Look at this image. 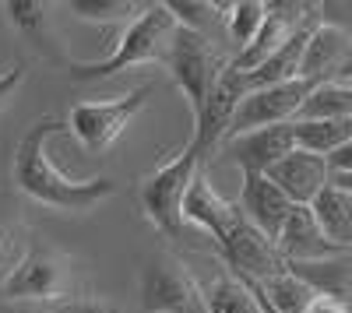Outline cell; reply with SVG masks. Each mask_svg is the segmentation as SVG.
Listing matches in <instances>:
<instances>
[{"label":"cell","instance_id":"obj_17","mask_svg":"<svg viewBox=\"0 0 352 313\" xmlns=\"http://www.w3.org/2000/svg\"><path fill=\"white\" fill-rule=\"evenodd\" d=\"M324 21V18H314L307 21L303 28H296L268 60H264L257 71L250 74H240L243 81V92H254V89H272V84H289V81H303V53H307V39L310 32Z\"/></svg>","mask_w":352,"mask_h":313},{"label":"cell","instance_id":"obj_16","mask_svg":"<svg viewBox=\"0 0 352 313\" xmlns=\"http://www.w3.org/2000/svg\"><path fill=\"white\" fill-rule=\"evenodd\" d=\"M236 208L243 211V218L254 225V229H261L268 240H278L285 218L292 215V208H296V205H292L268 176H243Z\"/></svg>","mask_w":352,"mask_h":313},{"label":"cell","instance_id":"obj_21","mask_svg":"<svg viewBox=\"0 0 352 313\" xmlns=\"http://www.w3.org/2000/svg\"><path fill=\"white\" fill-rule=\"evenodd\" d=\"M317 225L324 229V236L338 246V250H352V194H345L342 187L328 183L317 194V201L310 205Z\"/></svg>","mask_w":352,"mask_h":313},{"label":"cell","instance_id":"obj_36","mask_svg":"<svg viewBox=\"0 0 352 313\" xmlns=\"http://www.w3.org/2000/svg\"><path fill=\"white\" fill-rule=\"evenodd\" d=\"M349 253H352V250H349Z\"/></svg>","mask_w":352,"mask_h":313},{"label":"cell","instance_id":"obj_1","mask_svg":"<svg viewBox=\"0 0 352 313\" xmlns=\"http://www.w3.org/2000/svg\"><path fill=\"white\" fill-rule=\"evenodd\" d=\"M60 134H67V120H60V117H39L28 127L14 145L11 183L28 201H36L50 211L85 215L116 194V180H109V176L74 180V176H67L50 155V141Z\"/></svg>","mask_w":352,"mask_h":313},{"label":"cell","instance_id":"obj_13","mask_svg":"<svg viewBox=\"0 0 352 313\" xmlns=\"http://www.w3.org/2000/svg\"><path fill=\"white\" fill-rule=\"evenodd\" d=\"M268 180H272L296 208H310V205L317 201V194L331 183V169H328V159H324V155L292 148L278 165L268 169Z\"/></svg>","mask_w":352,"mask_h":313},{"label":"cell","instance_id":"obj_26","mask_svg":"<svg viewBox=\"0 0 352 313\" xmlns=\"http://www.w3.org/2000/svg\"><path fill=\"white\" fill-rule=\"evenodd\" d=\"M352 141V120H314V124H296V148L314 152V155H331Z\"/></svg>","mask_w":352,"mask_h":313},{"label":"cell","instance_id":"obj_7","mask_svg":"<svg viewBox=\"0 0 352 313\" xmlns=\"http://www.w3.org/2000/svg\"><path fill=\"white\" fill-rule=\"evenodd\" d=\"M141 313H208L201 296V281L173 253H152L138 278Z\"/></svg>","mask_w":352,"mask_h":313},{"label":"cell","instance_id":"obj_22","mask_svg":"<svg viewBox=\"0 0 352 313\" xmlns=\"http://www.w3.org/2000/svg\"><path fill=\"white\" fill-rule=\"evenodd\" d=\"M314 120H352V84L342 78H328L310 89V95L300 106L296 124H314Z\"/></svg>","mask_w":352,"mask_h":313},{"label":"cell","instance_id":"obj_32","mask_svg":"<svg viewBox=\"0 0 352 313\" xmlns=\"http://www.w3.org/2000/svg\"><path fill=\"white\" fill-rule=\"evenodd\" d=\"M328 169H331V176H352V141H345L342 148L328 155Z\"/></svg>","mask_w":352,"mask_h":313},{"label":"cell","instance_id":"obj_3","mask_svg":"<svg viewBox=\"0 0 352 313\" xmlns=\"http://www.w3.org/2000/svg\"><path fill=\"white\" fill-rule=\"evenodd\" d=\"M204 159L194 141L187 137V145L176 152L173 159L159 162L148 176L138 183V208L144 215V222L152 225L155 233L169 236V240H184L187 225H184V197L194 183V176L204 169Z\"/></svg>","mask_w":352,"mask_h":313},{"label":"cell","instance_id":"obj_6","mask_svg":"<svg viewBox=\"0 0 352 313\" xmlns=\"http://www.w3.org/2000/svg\"><path fill=\"white\" fill-rule=\"evenodd\" d=\"M166 67H169V78L176 81V89L184 92L190 113H197L204 106L219 81L226 78L229 71V56L197 32H187V28H176L173 36V46H169V56H166Z\"/></svg>","mask_w":352,"mask_h":313},{"label":"cell","instance_id":"obj_2","mask_svg":"<svg viewBox=\"0 0 352 313\" xmlns=\"http://www.w3.org/2000/svg\"><path fill=\"white\" fill-rule=\"evenodd\" d=\"M176 18L166 4H144V11L124 25L120 39L113 43V49L102 60H85V64H71V78L74 81H102L120 71H134L141 64H166L173 36H176Z\"/></svg>","mask_w":352,"mask_h":313},{"label":"cell","instance_id":"obj_8","mask_svg":"<svg viewBox=\"0 0 352 313\" xmlns=\"http://www.w3.org/2000/svg\"><path fill=\"white\" fill-rule=\"evenodd\" d=\"M314 84L310 81H289V84H272V89H254L240 99L236 113L226 141L250 134V130H264V127H278V124H296L300 106L310 95Z\"/></svg>","mask_w":352,"mask_h":313},{"label":"cell","instance_id":"obj_4","mask_svg":"<svg viewBox=\"0 0 352 313\" xmlns=\"http://www.w3.org/2000/svg\"><path fill=\"white\" fill-rule=\"evenodd\" d=\"M152 92H155V84L144 81V84H138L134 92H127L120 99L78 102L67 113V134L78 141L88 155H102V152H109L116 141L124 137V130L144 113Z\"/></svg>","mask_w":352,"mask_h":313},{"label":"cell","instance_id":"obj_35","mask_svg":"<svg viewBox=\"0 0 352 313\" xmlns=\"http://www.w3.org/2000/svg\"><path fill=\"white\" fill-rule=\"evenodd\" d=\"M335 78H342V81H349V84H352V53H349V60L342 64V71H338Z\"/></svg>","mask_w":352,"mask_h":313},{"label":"cell","instance_id":"obj_34","mask_svg":"<svg viewBox=\"0 0 352 313\" xmlns=\"http://www.w3.org/2000/svg\"><path fill=\"white\" fill-rule=\"evenodd\" d=\"M0 313H46L39 303H21V299H4L0 296Z\"/></svg>","mask_w":352,"mask_h":313},{"label":"cell","instance_id":"obj_18","mask_svg":"<svg viewBox=\"0 0 352 313\" xmlns=\"http://www.w3.org/2000/svg\"><path fill=\"white\" fill-rule=\"evenodd\" d=\"M349 53H352V36L345 32V28L338 25H328V21H320L310 39H307V53H303V81L310 84H320V81H328L342 71V64L349 60Z\"/></svg>","mask_w":352,"mask_h":313},{"label":"cell","instance_id":"obj_33","mask_svg":"<svg viewBox=\"0 0 352 313\" xmlns=\"http://www.w3.org/2000/svg\"><path fill=\"white\" fill-rule=\"evenodd\" d=\"M307 313H352V306L342 303V299H331V296H314Z\"/></svg>","mask_w":352,"mask_h":313},{"label":"cell","instance_id":"obj_5","mask_svg":"<svg viewBox=\"0 0 352 313\" xmlns=\"http://www.w3.org/2000/svg\"><path fill=\"white\" fill-rule=\"evenodd\" d=\"M0 296L21 299V303H39L53 306L71 296V261L64 250L50 243L25 246L21 261L0 278Z\"/></svg>","mask_w":352,"mask_h":313},{"label":"cell","instance_id":"obj_12","mask_svg":"<svg viewBox=\"0 0 352 313\" xmlns=\"http://www.w3.org/2000/svg\"><path fill=\"white\" fill-rule=\"evenodd\" d=\"M243 81L236 71H226V78L219 81V89L204 99V106L194 113V130H190V141L194 148L212 159L222 145H226V134H229V124H232V113H236L240 99H243Z\"/></svg>","mask_w":352,"mask_h":313},{"label":"cell","instance_id":"obj_31","mask_svg":"<svg viewBox=\"0 0 352 313\" xmlns=\"http://www.w3.org/2000/svg\"><path fill=\"white\" fill-rule=\"evenodd\" d=\"M25 84V67L21 64H11L4 74H0V109H4L11 99H14V92Z\"/></svg>","mask_w":352,"mask_h":313},{"label":"cell","instance_id":"obj_14","mask_svg":"<svg viewBox=\"0 0 352 313\" xmlns=\"http://www.w3.org/2000/svg\"><path fill=\"white\" fill-rule=\"evenodd\" d=\"M236 215H240V208L232 201H226V197L212 187L208 173L201 169L190 183V190H187V197H184V225L212 236L215 243H222L232 229V222H236Z\"/></svg>","mask_w":352,"mask_h":313},{"label":"cell","instance_id":"obj_19","mask_svg":"<svg viewBox=\"0 0 352 313\" xmlns=\"http://www.w3.org/2000/svg\"><path fill=\"white\" fill-rule=\"evenodd\" d=\"M289 271L303 278L317 296H331L352 306V253H335V257L310 264H289Z\"/></svg>","mask_w":352,"mask_h":313},{"label":"cell","instance_id":"obj_23","mask_svg":"<svg viewBox=\"0 0 352 313\" xmlns=\"http://www.w3.org/2000/svg\"><path fill=\"white\" fill-rule=\"evenodd\" d=\"M201 296H204V310L208 313H261L254 292L247 289V281L226 268L219 275H212V281H204Z\"/></svg>","mask_w":352,"mask_h":313},{"label":"cell","instance_id":"obj_24","mask_svg":"<svg viewBox=\"0 0 352 313\" xmlns=\"http://www.w3.org/2000/svg\"><path fill=\"white\" fill-rule=\"evenodd\" d=\"M264 18H268V4H264V0H232V4H226L222 36L236 46V53H243L257 39ZM236 53H232V56H236ZM232 56H229V60H232Z\"/></svg>","mask_w":352,"mask_h":313},{"label":"cell","instance_id":"obj_15","mask_svg":"<svg viewBox=\"0 0 352 313\" xmlns=\"http://www.w3.org/2000/svg\"><path fill=\"white\" fill-rule=\"evenodd\" d=\"M275 246H278V253L285 257V264H310V261L335 257V253H349V250H338L324 236V229L317 225V218H314L310 208H292V215L285 218Z\"/></svg>","mask_w":352,"mask_h":313},{"label":"cell","instance_id":"obj_27","mask_svg":"<svg viewBox=\"0 0 352 313\" xmlns=\"http://www.w3.org/2000/svg\"><path fill=\"white\" fill-rule=\"evenodd\" d=\"M257 286L264 289V296H268V303L278 310V313H307V306L314 303V289L307 286L303 278H296L292 271H282L268 281H257Z\"/></svg>","mask_w":352,"mask_h":313},{"label":"cell","instance_id":"obj_10","mask_svg":"<svg viewBox=\"0 0 352 313\" xmlns=\"http://www.w3.org/2000/svg\"><path fill=\"white\" fill-rule=\"evenodd\" d=\"M314 18H320V4H285V0H278V4H268V18H264L257 39H254L243 53L232 56L229 71H236V74L257 71L292 32H296V28H303V25L314 21Z\"/></svg>","mask_w":352,"mask_h":313},{"label":"cell","instance_id":"obj_25","mask_svg":"<svg viewBox=\"0 0 352 313\" xmlns=\"http://www.w3.org/2000/svg\"><path fill=\"white\" fill-rule=\"evenodd\" d=\"M166 8L173 11L176 25L187 28V32H197L212 43H215V32H222L226 4H212V0H166Z\"/></svg>","mask_w":352,"mask_h":313},{"label":"cell","instance_id":"obj_11","mask_svg":"<svg viewBox=\"0 0 352 313\" xmlns=\"http://www.w3.org/2000/svg\"><path fill=\"white\" fill-rule=\"evenodd\" d=\"M292 148H296V124H278L240 134L222 145L226 159L240 169L243 176H268V169L278 165Z\"/></svg>","mask_w":352,"mask_h":313},{"label":"cell","instance_id":"obj_9","mask_svg":"<svg viewBox=\"0 0 352 313\" xmlns=\"http://www.w3.org/2000/svg\"><path fill=\"white\" fill-rule=\"evenodd\" d=\"M219 261H222L226 271L240 275V278H250V281H268V278L289 271L275 240H268L261 229H254V225L243 218V211L236 215V222H232L229 236L219 243Z\"/></svg>","mask_w":352,"mask_h":313},{"label":"cell","instance_id":"obj_28","mask_svg":"<svg viewBox=\"0 0 352 313\" xmlns=\"http://www.w3.org/2000/svg\"><path fill=\"white\" fill-rule=\"evenodd\" d=\"M67 11L96 25H116V21L131 25L144 11V4H134V0H67Z\"/></svg>","mask_w":352,"mask_h":313},{"label":"cell","instance_id":"obj_20","mask_svg":"<svg viewBox=\"0 0 352 313\" xmlns=\"http://www.w3.org/2000/svg\"><path fill=\"white\" fill-rule=\"evenodd\" d=\"M11 25L18 28V32L32 43L43 56H50V60L60 64L64 56H60V46H56L53 39V28H50V8L43 4V0H8L4 4Z\"/></svg>","mask_w":352,"mask_h":313},{"label":"cell","instance_id":"obj_29","mask_svg":"<svg viewBox=\"0 0 352 313\" xmlns=\"http://www.w3.org/2000/svg\"><path fill=\"white\" fill-rule=\"evenodd\" d=\"M21 236H25V222L14 208L8 194H0V278H4L18 261H21Z\"/></svg>","mask_w":352,"mask_h":313},{"label":"cell","instance_id":"obj_30","mask_svg":"<svg viewBox=\"0 0 352 313\" xmlns=\"http://www.w3.org/2000/svg\"><path fill=\"white\" fill-rule=\"evenodd\" d=\"M46 313H124V310L116 303H109V299H102V296L85 292V296H67L60 303L46 306Z\"/></svg>","mask_w":352,"mask_h":313}]
</instances>
